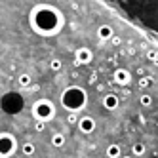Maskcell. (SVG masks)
<instances>
[{
  "mask_svg": "<svg viewBox=\"0 0 158 158\" xmlns=\"http://www.w3.org/2000/svg\"><path fill=\"white\" fill-rule=\"evenodd\" d=\"M101 4L114 12L116 17L137 29L141 35H145L147 40L152 44V48H156L158 0H101Z\"/></svg>",
  "mask_w": 158,
  "mask_h": 158,
  "instance_id": "cell-1",
  "label": "cell"
},
{
  "mask_svg": "<svg viewBox=\"0 0 158 158\" xmlns=\"http://www.w3.org/2000/svg\"><path fill=\"white\" fill-rule=\"evenodd\" d=\"M29 25L38 36H57L65 27V15L53 4H35L29 12Z\"/></svg>",
  "mask_w": 158,
  "mask_h": 158,
  "instance_id": "cell-2",
  "label": "cell"
},
{
  "mask_svg": "<svg viewBox=\"0 0 158 158\" xmlns=\"http://www.w3.org/2000/svg\"><path fill=\"white\" fill-rule=\"evenodd\" d=\"M61 105L69 112H80L88 105V92L80 86H67L61 94Z\"/></svg>",
  "mask_w": 158,
  "mask_h": 158,
  "instance_id": "cell-3",
  "label": "cell"
},
{
  "mask_svg": "<svg viewBox=\"0 0 158 158\" xmlns=\"http://www.w3.org/2000/svg\"><path fill=\"white\" fill-rule=\"evenodd\" d=\"M0 109H2V112H6V114L15 116L25 109V97L19 92H6L0 97Z\"/></svg>",
  "mask_w": 158,
  "mask_h": 158,
  "instance_id": "cell-4",
  "label": "cell"
},
{
  "mask_svg": "<svg viewBox=\"0 0 158 158\" xmlns=\"http://www.w3.org/2000/svg\"><path fill=\"white\" fill-rule=\"evenodd\" d=\"M31 112H32V116H35V120L46 124V122H50L55 116V105L50 99H38V101L32 103Z\"/></svg>",
  "mask_w": 158,
  "mask_h": 158,
  "instance_id": "cell-5",
  "label": "cell"
},
{
  "mask_svg": "<svg viewBox=\"0 0 158 158\" xmlns=\"http://www.w3.org/2000/svg\"><path fill=\"white\" fill-rule=\"evenodd\" d=\"M17 151V139L10 131H0V158H10Z\"/></svg>",
  "mask_w": 158,
  "mask_h": 158,
  "instance_id": "cell-6",
  "label": "cell"
},
{
  "mask_svg": "<svg viewBox=\"0 0 158 158\" xmlns=\"http://www.w3.org/2000/svg\"><path fill=\"white\" fill-rule=\"evenodd\" d=\"M92 61H94V52L89 50V48L82 46V48H78L74 52V63L76 65H88V63H92Z\"/></svg>",
  "mask_w": 158,
  "mask_h": 158,
  "instance_id": "cell-7",
  "label": "cell"
},
{
  "mask_svg": "<svg viewBox=\"0 0 158 158\" xmlns=\"http://www.w3.org/2000/svg\"><path fill=\"white\" fill-rule=\"evenodd\" d=\"M112 80H114L118 86H128L131 82V73L128 69H116L114 73H112Z\"/></svg>",
  "mask_w": 158,
  "mask_h": 158,
  "instance_id": "cell-8",
  "label": "cell"
},
{
  "mask_svg": "<svg viewBox=\"0 0 158 158\" xmlns=\"http://www.w3.org/2000/svg\"><path fill=\"white\" fill-rule=\"evenodd\" d=\"M78 130H80L82 133H94L95 131V120L92 116H82V118H78Z\"/></svg>",
  "mask_w": 158,
  "mask_h": 158,
  "instance_id": "cell-9",
  "label": "cell"
},
{
  "mask_svg": "<svg viewBox=\"0 0 158 158\" xmlns=\"http://www.w3.org/2000/svg\"><path fill=\"white\" fill-rule=\"evenodd\" d=\"M118 105H120V99H118L116 94H107V95L103 97V107H105L107 110H116Z\"/></svg>",
  "mask_w": 158,
  "mask_h": 158,
  "instance_id": "cell-10",
  "label": "cell"
},
{
  "mask_svg": "<svg viewBox=\"0 0 158 158\" xmlns=\"http://www.w3.org/2000/svg\"><path fill=\"white\" fill-rule=\"evenodd\" d=\"M97 36H99V40H110L112 36H114V29H112L110 25H99L97 27Z\"/></svg>",
  "mask_w": 158,
  "mask_h": 158,
  "instance_id": "cell-11",
  "label": "cell"
},
{
  "mask_svg": "<svg viewBox=\"0 0 158 158\" xmlns=\"http://www.w3.org/2000/svg\"><path fill=\"white\" fill-rule=\"evenodd\" d=\"M105 154H107V158H120V156H122L120 145H116V143L109 145V147H107V151H105Z\"/></svg>",
  "mask_w": 158,
  "mask_h": 158,
  "instance_id": "cell-12",
  "label": "cell"
},
{
  "mask_svg": "<svg viewBox=\"0 0 158 158\" xmlns=\"http://www.w3.org/2000/svg\"><path fill=\"white\" fill-rule=\"evenodd\" d=\"M50 141H52V147H55V149H61V147L65 145V141H67V137H65L63 133L57 131V133H53V135H52V139H50Z\"/></svg>",
  "mask_w": 158,
  "mask_h": 158,
  "instance_id": "cell-13",
  "label": "cell"
},
{
  "mask_svg": "<svg viewBox=\"0 0 158 158\" xmlns=\"http://www.w3.org/2000/svg\"><path fill=\"white\" fill-rule=\"evenodd\" d=\"M17 84H19V88H31V86H32V78H31V74H27V73L19 74V76H17Z\"/></svg>",
  "mask_w": 158,
  "mask_h": 158,
  "instance_id": "cell-14",
  "label": "cell"
},
{
  "mask_svg": "<svg viewBox=\"0 0 158 158\" xmlns=\"http://www.w3.org/2000/svg\"><path fill=\"white\" fill-rule=\"evenodd\" d=\"M35 152H36V147H35V143L27 141V143H23V145H21V154H23V156H32Z\"/></svg>",
  "mask_w": 158,
  "mask_h": 158,
  "instance_id": "cell-15",
  "label": "cell"
},
{
  "mask_svg": "<svg viewBox=\"0 0 158 158\" xmlns=\"http://www.w3.org/2000/svg\"><path fill=\"white\" fill-rule=\"evenodd\" d=\"M145 151H147V147H145L143 143H135V145L131 147V154H133V156H143Z\"/></svg>",
  "mask_w": 158,
  "mask_h": 158,
  "instance_id": "cell-16",
  "label": "cell"
},
{
  "mask_svg": "<svg viewBox=\"0 0 158 158\" xmlns=\"http://www.w3.org/2000/svg\"><path fill=\"white\" fill-rule=\"evenodd\" d=\"M139 105L141 107H151L152 105V95H149V94L139 95Z\"/></svg>",
  "mask_w": 158,
  "mask_h": 158,
  "instance_id": "cell-17",
  "label": "cell"
},
{
  "mask_svg": "<svg viewBox=\"0 0 158 158\" xmlns=\"http://www.w3.org/2000/svg\"><path fill=\"white\" fill-rule=\"evenodd\" d=\"M50 69H52L53 73H59V71L63 69V61H61V59H57V57L52 59V61H50Z\"/></svg>",
  "mask_w": 158,
  "mask_h": 158,
  "instance_id": "cell-18",
  "label": "cell"
},
{
  "mask_svg": "<svg viewBox=\"0 0 158 158\" xmlns=\"http://www.w3.org/2000/svg\"><path fill=\"white\" fill-rule=\"evenodd\" d=\"M151 84H152V78H151V76H141V78H139V88H141V89H147Z\"/></svg>",
  "mask_w": 158,
  "mask_h": 158,
  "instance_id": "cell-19",
  "label": "cell"
},
{
  "mask_svg": "<svg viewBox=\"0 0 158 158\" xmlns=\"http://www.w3.org/2000/svg\"><path fill=\"white\" fill-rule=\"evenodd\" d=\"M147 57H149V61L156 63V61H158V53H156V48H151L149 52H147Z\"/></svg>",
  "mask_w": 158,
  "mask_h": 158,
  "instance_id": "cell-20",
  "label": "cell"
},
{
  "mask_svg": "<svg viewBox=\"0 0 158 158\" xmlns=\"http://www.w3.org/2000/svg\"><path fill=\"white\" fill-rule=\"evenodd\" d=\"M67 122H69V124H76V122H78V114H74V112H69Z\"/></svg>",
  "mask_w": 158,
  "mask_h": 158,
  "instance_id": "cell-21",
  "label": "cell"
},
{
  "mask_svg": "<svg viewBox=\"0 0 158 158\" xmlns=\"http://www.w3.org/2000/svg\"><path fill=\"white\" fill-rule=\"evenodd\" d=\"M35 130H36L38 133H40V131H44V130H46V124H44V122H38V120H36V122H35Z\"/></svg>",
  "mask_w": 158,
  "mask_h": 158,
  "instance_id": "cell-22",
  "label": "cell"
},
{
  "mask_svg": "<svg viewBox=\"0 0 158 158\" xmlns=\"http://www.w3.org/2000/svg\"><path fill=\"white\" fill-rule=\"evenodd\" d=\"M110 42H112V44H114V46H118V44H120L122 40H120L118 36H112V38H110Z\"/></svg>",
  "mask_w": 158,
  "mask_h": 158,
  "instance_id": "cell-23",
  "label": "cell"
},
{
  "mask_svg": "<svg viewBox=\"0 0 158 158\" xmlns=\"http://www.w3.org/2000/svg\"><path fill=\"white\" fill-rule=\"evenodd\" d=\"M120 158H133V156H120Z\"/></svg>",
  "mask_w": 158,
  "mask_h": 158,
  "instance_id": "cell-24",
  "label": "cell"
}]
</instances>
